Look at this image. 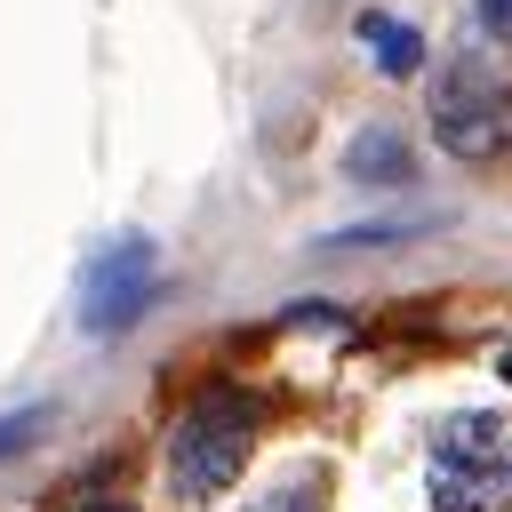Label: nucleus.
Here are the masks:
<instances>
[{"instance_id":"7","label":"nucleus","mask_w":512,"mask_h":512,"mask_svg":"<svg viewBox=\"0 0 512 512\" xmlns=\"http://www.w3.org/2000/svg\"><path fill=\"white\" fill-rule=\"evenodd\" d=\"M48 424H56V408H16V416H0V464H8V456H24Z\"/></svg>"},{"instance_id":"10","label":"nucleus","mask_w":512,"mask_h":512,"mask_svg":"<svg viewBox=\"0 0 512 512\" xmlns=\"http://www.w3.org/2000/svg\"><path fill=\"white\" fill-rule=\"evenodd\" d=\"M88 512H128V504H88Z\"/></svg>"},{"instance_id":"1","label":"nucleus","mask_w":512,"mask_h":512,"mask_svg":"<svg viewBox=\"0 0 512 512\" xmlns=\"http://www.w3.org/2000/svg\"><path fill=\"white\" fill-rule=\"evenodd\" d=\"M432 512H512V416L464 408L432 432L424 456Z\"/></svg>"},{"instance_id":"9","label":"nucleus","mask_w":512,"mask_h":512,"mask_svg":"<svg viewBox=\"0 0 512 512\" xmlns=\"http://www.w3.org/2000/svg\"><path fill=\"white\" fill-rule=\"evenodd\" d=\"M480 24H488L496 40H512V0H480Z\"/></svg>"},{"instance_id":"11","label":"nucleus","mask_w":512,"mask_h":512,"mask_svg":"<svg viewBox=\"0 0 512 512\" xmlns=\"http://www.w3.org/2000/svg\"><path fill=\"white\" fill-rule=\"evenodd\" d=\"M504 376H512V352H504Z\"/></svg>"},{"instance_id":"5","label":"nucleus","mask_w":512,"mask_h":512,"mask_svg":"<svg viewBox=\"0 0 512 512\" xmlns=\"http://www.w3.org/2000/svg\"><path fill=\"white\" fill-rule=\"evenodd\" d=\"M344 168H352L360 184H400V176H408V136H392V128H368V136H352Z\"/></svg>"},{"instance_id":"2","label":"nucleus","mask_w":512,"mask_h":512,"mask_svg":"<svg viewBox=\"0 0 512 512\" xmlns=\"http://www.w3.org/2000/svg\"><path fill=\"white\" fill-rule=\"evenodd\" d=\"M248 448H256V400L232 392V384H216V392H200V400L176 416V432H168V488H176L184 504H208V496H224V488L240 480Z\"/></svg>"},{"instance_id":"8","label":"nucleus","mask_w":512,"mask_h":512,"mask_svg":"<svg viewBox=\"0 0 512 512\" xmlns=\"http://www.w3.org/2000/svg\"><path fill=\"white\" fill-rule=\"evenodd\" d=\"M256 512H320V472H296L288 488H272Z\"/></svg>"},{"instance_id":"6","label":"nucleus","mask_w":512,"mask_h":512,"mask_svg":"<svg viewBox=\"0 0 512 512\" xmlns=\"http://www.w3.org/2000/svg\"><path fill=\"white\" fill-rule=\"evenodd\" d=\"M360 40L376 48V64H384V72H416V64H424V40H416V24H392V16H360Z\"/></svg>"},{"instance_id":"3","label":"nucleus","mask_w":512,"mask_h":512,"mask_svg":"<svg viewBox=\"0 0 512 512\" xmlns=\"http://www.w3.org/2000/svg\"><path fill=\"white\" fill-rule=\"evenodd\" d=\"M432 128L448 152L464 160H488L512 144V88L488 72V64H456L440 88H432Z\"/></svg>"},{"instance_id":"4","label":"nucleus","mask_w":512,"mask_h":512,"mask_svg":"<svg viewBox=\"0 0 512 512\" xmlns=\"http://www.w3.org/2000/svg\"><path fill=\"white\" fill-rule=\"evenodd\" d=\"M152 280H160V256H152V240H112L96 264H88V280H80V328L88 336H120L136 312H144V296H152Z\"/></svg>"}]
</instances>
